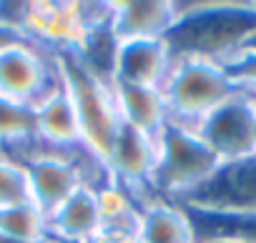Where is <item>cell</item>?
<instances>
[{
	"mask_svg": "<svg viewBox=\"0 0 256 243\" xmlns=\"http://www.w3.org/2000/svg\"><path fill=\"white\" fill-rule=\"evenodd\" d=\"M246 88H248V85H246ZM248 90H251V93H254V98H256V85H254V88H248Z\"/></svg>",
	"mask_w": 256,
	"mask_h": 243,
	"instance_id": "27",
	"label": "cell"
},
{
	"mask_svg": "<svg viewBox=\"0 0 256 243\" xmlns=\"http://www.w3.org/2000/svg\"><path fill=\"white\" fill-rule=\"evenodd\" d=\"M171 68H174V55L166 38L120 43L113 63V83L161 90Z\"/></svg>",
	"mask_w": 256,
	"mask_h": 243,
	"instance_id": "13",
	"label": "cell"
},
{
	"mask_svg": "<svg viewBox=\"0 0 256 243\" xmlns=\"http://www.w3.org/2000/svg\"><path fill=\"white\" fill-rule=\"evenodd\" d=\"M218 166L221 161L204 143L196 128L168 123L158 136V168L154 188L158 196L181 203L201 188L218 171Z\"/></svg>",
	"mask_w": 256,
	"mask_h": 243,
	"instance_id": "4",
	"label": "cell"
},
{
	"mask_svg": "<svg viewBox=\"0 0 256 243\" xmlns=\"http://www.w3.org/2000/svg\"><path fill=\"white\" fill-rule=\"evenodd\" d=\"M96 191V203H98V216H100V228L106 233H136L138 228V216H141V198L118 183L116 178L106 176L93 186Z\"/></svg>",
	"mask_w": 256,
	"mask_h": 243,
	"instance_id": "17",
	"label": "cell"
},
{
	"mask_svg": "<svg viewBox=\"0 0 256 243\" xmlns=\"http://www.w3.org/2000/svg\"><path fill=\"white\" fill-rule=\"evenodd\" d=\"M254 156H256V123H254Z\"/></svg>",
	"mask_w": 256,
	"mask_h": 243,
	"instance_id": "26",
	"label": "cell"
},
{
	"mask_svg": "<svg viewBox=\"0 0 256 243\" xmlns=\"http://www.w3.org/2000/svg\"><path fill=\"white\" fill-rule=\"evenodd\" d=\"M58 68H60L63 85L70 93V100L76 105L78 126H80V146L93 161H98L106 168L113 141L123 126L116 105L113 83L93 75L88 68L78 63L73 53L58 55Z\"/></svg>",
	"mask_w": 256,
	"mask_h": 243,
	"instance_id": "2",
	"label": "cell"
},
{
	"mask_svg": "<svg viewBox=\"0 0 256 243\" xmlns=\"http://www.w3.org/2000/svg\"><path fill=\"white\" fill-rule=\"evenodd\" d=\"M30 191H28V173L26 163L10 153L0 148V208L28 203Z\"/></svg>",
	"mask_w": 256,
	"mask_h": 243,
	"instance_id": "20",
	"label": "cell"
},
{
	"mask_svg": "<svg viewBox=\"0 0 256 243\" xmlns=\"http://www.w3.org/2000/svg\"><path fill=\"white\" fill-rule=\"evenodd\" d=\"M28 173L30 203H36L46 216H50L66 198H70L83 183L96 186L108 173L86 151L78 153H53L36 148L20 158Z\"/></svg>",
	"mask_w": 256,
	"mask_h": 243,
	"instance_id": "5",
	"label": "cell"
},
{
	"mask_svg": "<svg viewBox=\"0 0 256 243\" xmlns=\"http://www.w3.org/2000/svg\"><path fill=\"white\" fill-rule=\"evenodd\" d=\"M136 236L141 243H198L188 208L158 193L141 203Z\"/></svg>",
	"mask_w": 256,
	"mask_h": 243,
	"instance_id": "14",
	"label": "cell"
},
{
	"mask_svg": "<svg viewBox=\"0 0 256 243\" xmlns=\"http://www.w3.org/2000/svg\"><path fill=\"white\" fill-rule=\"evenodd\" d=\"M16 40H23V38L10 33V30H6V28H0V50H3L6 45H10V43H16Z\"/></svg>",
	"mask_w": 256,
	"mask_h": 243,
	"instance_id": "21",
	"label": "cell"
},
{
	"mask_svg": "<svg viewBox=\"0 0 256 243\" xmlns=\"http://www.w3.org/2000/svg\"><path fill=\"white\" fill-rule=\"evenodd\" d=\"M0 148L16 153L18 158L38 148L33 105L0 95Z\"/></svg>",
	"mask_w": 256,
	"mask_h": 243,
	"instance_id": "18",
	"label": "cell"
},
{
	"mask_svg": "<svg viewBox=\"0 0 256 243\" xmlns=\"http://www.w3.org/2000/svg\"><path fill=\"white\" fill-rule=\"evenodd\" d=\"M158 168V138L141 133L131 126H120L106 161V173L131 188L141 201L156 196L154 178Z\"/></svg>",
	"mask_w": 256,
	"mask_h": 243,
	"instance_id": "10",
	"label": "cell"
},
{
	"mask_svg": "<svg viewBox=\"0 0 256 243\" xmlns=\"http://www.w3.org/2000/svg\"><path fill=\"white\" fill-rule=\"evenodd\" d=\"M48 233H50L48 238H60V241H98L100 238L103 228H100L93 186L83 183L70 198H66L48 216Z\"/></svg>",
	"mask_w": 256,
	"mask_h": 243,
	"instance_id": "15",
	"label": "cell"
},
{
	"mask_svg": "<svg viewBox=\"0 0 256 243\" xmlns=\"http://www.w3.org/2000/svg\"><path fill=\"white\" fill-rule=\"evenodd\" d=\"M0 233L23 241H48V216L30 201L0 208Z\"/></svg>",
	"mask_w": 256,
	"mask_h": 243,
	"instance_id": "19",
	"label": "cell"
},
{
	"mask_svg": "<svg viewBox=\"0 0 256 243\" xmlns=\"http://www.w3.org/2000/svg\"><path fill=\"white\" fill-rule=\"evenodd\" d=\"M181 203L191 211L256 213V156L221 163L218 171Z\"/></svg>",
	"mask_w": 256,
	"mask_h": 243,
	"instance_id": "8",
	"label": "cell"
},
{
	"mask_svg": "<svg viewBox=\"0 0 256 243\" xmlns=\"http://www.w3.org/2000/svg\"><path fill=\"white\" fill-rule=\"evenodd\" d=\"M198 243H251V241H241V238H226V236H211V238H201Z\"/></svg>",
	"mask_w": 256,
	"mask_h": 243,
	"instance_id": "22",
	"label": "cell"
},
{
	"mask_svg": "<svg viewBox=\"0 0 256 243\" xmlns=\"http://www.w3.org/2000/svg\"><path fill=\"white\" fill-rule=\"evenodd\" d=\"M178 20V5L171 0H120L110 3L108 30L113 40H158L171 33Z\"/></svg>",
	"mask_w": 256,
	"mask_h": 243,
	"instance_id": "11",
	"label": "cell"
},
{
	"mask_svg": "<svg viewBox=\"0 0 256 243\" xmlns=\"http://www.w3.org/2000/svg\"><path fill=\"white\" fill-rule=\"evenodd\" d=\"M238 90L241 85L231 78L226 65L206 58H174V68L161 88L168 120L188 128H196L214 108Z\"/></svg>",
	"mask_w": 256,
	"mask_h": 243,
	"instance_id": "3",
	"label": "cell"
},
{
	"mask_svg": "<svg viewBox=\"0 0 256 243\" xmlns=\"http://www.w3.org/2000/svg\"><path fill=\"white\" fill-rule=\"evenodd\" d=\"M33 115H36V143L40 151H53V153L83 151L76 105L63 85V78L33 105Z\"/></svg>",
	"mask_w": 256,
	"mask_h": 243,
	"instance_id": "12",
	"label": "cell"
},
{
	"mask_svg": "<svg viewBox=\"0 0 256 243\" xmlns=\"http://www.w3.org/2000/svg\"><path fill=\"white\" fill-rule=\"evenodd\" d=\"M50 243H100V241H60V238H50Z\"/></svg>",
	"mask_w": 256,
	"mask_h": 243,
	"instance_id": "24",
	"label": "cell"
},
{
	"mask_svg": "<svg viewBox=\"0 0 256 243\" xmlns=\"http://www.w3.org/2000/svg\"><path fill=\"white\" fill-rule=\"evenodd\" d=\"M244 48H248V50H256V35H254V38H251V40H248Z\"/></svg>",
	"mask_w": 256,
	"mask_h": 243,
	"instance_id": "25",
	"label": "cell"
},
{
	"mask_svg": "<svg viewBox=\"0 0 256 243\" xmlns=\"http://www.w3.org/2000/svg\"><path fill=\"white\" fill-rule=\"evenodd\" d=\"M136 243H141V241H136Z\"/></svg>",
	"mask_w": 256,
	"mask_h": 243,
	"instance_id": "28",
	"label": "cell"
},
{
	"mask_svg": "<svg viewBox=\"0 0 256 243\" xmlns=\"http://www.w3.org/2000/svg\"><path fill=\"white\" fill-rule=\"evenodd\" d=\"M0 243H50V238L48 241H23V238H10V236L0 233Z\"/></svg>",
	"mask_w": 256,
	"mask_h": 243,
	"instance_id": "23",
	"label": "cell"
},
{
	"mask_svg": "<svg viewBox=\"0 0 256 243\" xmlns=\"http://www.w3.org/2000/svg\"><path fill=\"white\" fill-rule=\"evenodd\" d=\"M113 93H116V105H118L120 120L126 126L158 138L161 131L171 123L166 98L158 88H138V85L113 83Z\"/></svg>",
	"mask_w": 256,
	"mask_h": 243,
	"instance_id": "16",
	"label": "cell"
},
{
	"mask_svg": "<svg viewBox=\"0 0 256 243\" xmlns=\"http://www.w3.org/2000/svg\"><path fill=\"white\" fill-rule=\"evenodd\" d=\"M254 123L256 98L246 85H241L236 95H231L201 120L196 133L221 163H231L254 156Z\"/></svg>",
	"mask_w": 256,
	"mask_h": 243,
	"instance_id": "7",
	"label": "cell"
},
{
	"mask_svg": "<svg viewBox=\"0 0 256 243\" xmlns=\"http://www.w3.org/2000/svg\"><path fill=\"white\" fill-rule=\"evenodd\" d=\"M58 83L60 68L56 53L28 40H16L0 50V95L36 105Z\"/></svg>",
	"mask_w": 256,
	"mask_h": 243,
	"instance_id": "6",
	"label": "cell"
},
{
	"mask_svg": "<svg viewBox=\"0 0 256 243\" xmlns=\"http://www.w3.org/2000/svg\"><path fill=\"white\" fill-rule=\"evenodd\" d=\"M23 40L36 43L56 55L76 53L88 35L83 25L78 3H53V0H33L26 5Z\"/></svg>",
	"mask_w": 256,
	"mask_h": 243,
	"instance_id": "9",
	"label": "cell"
},
{
	"mask_svg": "<svg viewBox=\"0 0 256 243\" xmlns=\"http://www.w3.org/2000/svg\"><path fill=\"white\" fill-rule=\"evenodd\" d=\"M178 5V20L166 35L174 58L226 63L256 35V3Z\"/></svg>",
	"mask_w": 256,
	"mask_h": 243,
	"instance_id": "1",
	"label": "cell"
}]
</instances>
